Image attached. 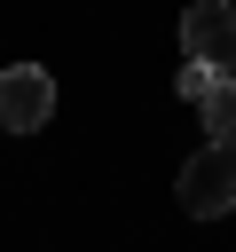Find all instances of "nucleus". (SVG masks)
I'll return each mask as SVG.
<instances>
[{"label":"nucleus","instance_id":"1","mask_svg":"<svg viewBox=\"0 0 236 252\" xmlns=\"http://www.w3.org/2000/svg\"><path fill=\"white\" fill-rule=\"evenodd\" d=\"M236 205V142H205L189 165H181V213L212 220Z\"/></svg>","mask_w":236,"mask_h":252},{"label":"nucleus","instance_id":"2","mask_svg":"<svg viewBox=\"0 0 236 252\" xmlns=\"http://www.w3.org/2000/svg\"><path fill=\"white\" fill-rule=\"evenodd\" d=\"M55 118V79L39 63H8L0 71V134H39Z\"/></svg>","mask_w":236,"mask_h":252},{"label":"nucleus","instance_id":"3","mask_svg":"<svg viewBox=\"0 0 236 252\" xmlns=\"http://www.w3.org/2000/svg\"><path fill=\"white\" fill-rule=\"evenodd\" d=\"M181 55L205 71H236V0H197L181 16Z\"/></svg>","mask_w":236,"mask_h":252},{"label":"nucleus","instance_id":"4","mask_svg":"<svg viewBox=\"0 0 236 252\" xmlns=\"http://www.w3.org/2000/svg\"><path fill=\"white\" fill-rule=\"evenodd\" d=\"M197 118H205L212 142H236V71H220V79L197 94Z\"/></svg>","mask_w":236,"mask_h":252},{"label":"nucleus","instance_id":"5","mask_svg":"<svg viewBox=\"0 0 236 252\" xmlns=\"http://www.w3.org/2000/svg\"><path fill=\"white\" fill-rule=\"evenodd\" d=\"M212 79H220V71H205V63H189V71H181V94H189V102H197V94H205V87H212Z\"/></svg>","mask_w":236,"mask_h":252}]
</instances>
